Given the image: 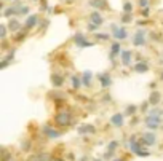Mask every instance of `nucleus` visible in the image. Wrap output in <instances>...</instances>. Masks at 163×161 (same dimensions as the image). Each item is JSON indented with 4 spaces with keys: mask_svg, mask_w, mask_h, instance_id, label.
<instances>
[{
    "mask_svg": "<svg viewBox=\"0 0 163 161\" xmlns=\"http://www.w3.org/2000/svg\"><path fill=\"white\" fill-rule=\"evenodd\" d=\"M160 112L158 110H153L150 115L146 118V123H147V128L149 129H157L158 128V125H160Z\"/></svg>",
    "mask_w": 163,
    "mask_h": 161,
    "instance_id": "nucleus-1",
    "label": "nucleus"
},
{
    "mask_svg": "<svg viewBox=\"0 0 163 161\" xmlns=\"http://www.w3.org/2000/svg\"><path fill=\"white\" fill-rule=\"evenodd\" d=\"M130 148H131V150H133L138 156H149V151L142 150V148H141V144H139V142H136L134 139H131V140H130Z\"/></svg>",
    "mask_w": 163,
    "mask_h": 161,
    "instance_id": "nucleus-2",
    "label": "nucleus"
},
{
    "mask_svg": "<svg viewBox=\"0 0 163 161\" xmlns=\"http://www.w3.org/2000/svg\"><path fill=\"white\" fill-rule=\"evenodd\" d=\"M112 32H114V37H115V39H117V40H123V39H127V31H125L123 29V27H118V26H112Z\"/></svg>",
    "mask_w": 163,
    "mask_h": 161,
    "instance_id": "nucleus-3",
    "label": "nucleus"
},
{
    "mask_svg": "<svg viewBox=\"0 0 163 161\" xmlns=\"http://www.w3.org/2000/svg\"><path fill=\"white\" fill-rule=\"evenodd\" d=\"M155 136L150 134V132H147V134H142V137L139 139V144L141 145H153L155 144Z\"/></svg>",
    "mask_w": 163,
    "mask_h": 161,
    "instance_id": "nucleus-4",
    "label": "nucleus"
},
{
    "mask_svg": "<svg viewBox=\"0 0 163 161\" xmlns=\"http://www.w3.org/2000/svg\"><path fill=\"white\" fill-rule=\"evenodd\" d=\"M56 121L59 123L61 126H66V125H69L71 123V115L67 112H64V113H59V115L56 117Z\"/></svg>",
    "mask_w": 163,
    "mask_h": 161,
    "instance_id": "nucleus-5",
    "label": "nucleus"
},
{
    "mask_svg": "<svg viewBox=\"0 0 163 161\" xmlns=\"http://www.w3.org/2000/svg\"><path fill=\"white\" fill-rule=\"evenodd\" d=\"M133 43L136 45V46H142L144 43H146V39H144V32H142V31H138V32H136Z\"/></svg>",
    "mask_w": 163,
    "mask_h": 161,
    "instance_id": "nucleus-6",
    "label": "nucleus"
},
{
    "mask_svg": "<svg viewBox=\"0 0 163 161\" xmlns=\"http://www.w3.org/2000/svg\"><path fill=\"white\" fill-rule=\"evenodd\" d=\"M75 43L79 45V46H82V48H85V46H91V43L86 42L85 37H83L82 34H77V35H75Z\"/></svg>",
    "mask_w": 163,
    "mask_h": 161,
    "instance_id": "nucleus-7",
    "label": "nucleus"
},
{
    "mask_svg": "<svg viewBox=\"0 0 163 161\" xmlns=\"http://www.w3.org/2000/svg\"><path fill=\"white\" fill-rule=\"evenodd\" d=\"M90 21H91L93 24H96V26H101V24H102V16H101L98 11H93V13L90 14Z\"/></svg>",
    "mask_w": 163,
    "mask_h": 161,
    "instance_id": "nucleus-8",
    "label": "nucleus"
},
{
    "mask_svg": "<svg viewBox=\"0 0 163 161\" xmlns=\"http://www.w3.org/2000/svg\"><path fill=\"white\" fill-rule=\"evenodd\" d=\"M99 81H101V85H102V88L110 86V83H112L109 73H101V75H99Z\"/></svg>",
    "mask_w": 163,
    "mask_h": 161,
    "instance_id": "nucleus-9",
    "label": "nucleus"
},
{
    "mask_svg": "<svg viewBox=\"0 0 163 161\" xmlns=\"http://www.w3.org/2000/svg\"><path fill=\"white\" fill-rule=\"evenodd\" d=\"M37 21H38V18H37L35 14L29 16V18H27V21H26V29H32V27L37 24Z\"/></svg>",
    "mask_w": 163,
    "mask_h": 161,
    "instance_id": "nucleus-10",
    "label": "nucleus"
},
{
    "mask_svg": "<svg viewBox=\"0 0 163 161\" xmlns=\"http://www.w3.org/2000/svg\"><path fill=\"white\" fill-rule=\"evenodd\" d=\"M45 134L48 136V137H51V139H56V137H59V132L58 131H54L53 128H50V126H45Z\"/></svg>",
    "mask_w": 163,
    "mask_h": 161,
    "instance_id": "nucleus-11",
    "label": "nucleus"
},
{
    "mask_svg": "<svg viewBox=\"0 0 163 161\" xmlns=\"http://www.w3.org/2000/svg\"><path fill=\"white\" fill-rule=\"evenodd\" d=\"M122 62H123V65H128L131 62V51H123L122 53Z\"/></svg>",
    "mask_w": 163,
    "mask_h": 161,
    "instance_id": "nucleus-12",
    "label": "nucleus"
},
{
    "mask_svg": "<svg viewBox=\"0 0 163 161\" xmlns=\"http://www.w3.org/2000/svg\"><path fill=\"white\" fill-rule=\"evenodd\" d=\"M79 132H80V134H88V132H90V134H93V132H94V126L85 125V126H82V128L79 129Z\"/></svg>",
    "mask_w": 163,
    "mask_h": 161,
    "instance_id": "nucleus-13",
    "label": "nucleus"
},
{
    "mask_svg": "<svg viewBox=\"0 0 163 161\" xmlns=\"http://www.w3.org/2000/svg\"><path fill=\"white\" fill-rule=\"evenodd\" d=\"M112 125H115V126H122L123 125V117L120 115V113H117V115H114L112 117Z\"/></svg>",
    "mask_w": 163,
    "mask_h": 161,
    "instance_id": "nucleus-14",
    "label": "nucleus"
},
{
    "mask_svg": "<svg viewBox=\"0 0 163 161\" xmlns=\"http://www.w3.org/2000/svg\"><path fill=\"white\" fill-rule=\"evenodd\" d=\"M51 83L54 85V86H61V85L64 83V78L61 77V75H53V77H51Z\"/></svg>",
    "mask_w": 163,
    "mask_h": 161,
    "instance_id": "nucleus-15",
    "label": "nucleus"
},
{
    "mask_svg": "<svg viewBox=\"0 0 163 161\" xmlns=\"http://www.w3.org/2000/svg\"><path fill=\"white\" fill-rule=\"evenodd\" d=\"M134 70L136 72H147L149 70V67H147V64L146 62H139V64H136V67H134Z\"/></svg>",
    "mask_w": 163,
    "mask_h": 161,
    "instance_id": "nucleus-16",
    "label": "nucleus"
},
{
    "mask_svg": "<svg viewBox=\"0 0 163 161\" xmlns=\"http://www.w3.org/2000/svg\"><path fill=\"white\" fill-rule=\"evenodd\" d=\"M90 5L94 6V8H104L105 6V0H91Z\"/></svg>",
    "mask_w": 163,
    "mask_h": 161,
    "instance_id": "nucleus-17",
    "label": "nucleus"
},
{
    "mask_svg": "<svg viewBox=\"0 0 163 161\" xmlns=\"http://www.w3.org/2000/svg\"><path fill=\"white\" fill-rule=\"evenodd\" d=\"M110 58H114V56H117V54H120V43H114L112 45V48H110Z\"/></svg>",
    "mask_w": 163,
    "mask_h": 161,
    "instance_id": "nucleus-18",
    "label": "nucleus"
},
{
    "mask_svg": "<svg viewBox=\"0 0 163 161\" xmlns=\"http://www.w3.org/2000/svg\"><path fill=\"white\" fill-rule=\"evenodd\" d=\"M91 77H93L91 72H85L83 73V85H85V86H88V85L91 83Z\"/></svg>",
    "mask_w": 163,
    "mask_h": 161,
    "instance_id": "nucleus-19",
    "label": "nucleus"
},
{
    "mask_svg": "<svg viewBox=\"0 0 163 161\" xmlns=\"http://www.w3.org/2000/svg\"><path fill=\"white\" fill-rule=\"evenodd\" d=\"M8 27H10V31H11V32H16V31L19 29V23L11 19V21H10V26H8Z\"/></svg>",
    "mask_w": 163,
    "mask_h": 161,
    "instance_id": "nucleus-20",
    "label": "nucleus"
},
{
    "mask_svg": "<svg viewBox=\"0 0 163 161\" xmlns=\"http://www.w3.org/2000/svg\"><path fill=\"white\" fill-rule=\"evenodd\" d=\"M158 101H160V94H158L157 91H153L152 96H150V102H152V104H158Z\"/></svg>",
    "mask_w": 163,
    "mask_h": 161,
    "instance_id": "nucleus-21",
    "label": "nucleus"
},
{
    "mask_svg": "<svg viewBox=\"0 0 163 161\" xmlns=\"http://www.w3.org/2000/svg\"><path fill=\"white\" fill-rule=\"evenodd\" d=\"M72 86L74 88H79L80 86V78L79 77H72Z\"/></svg>",
    "mask_w": 163,
    "mask_h": 161,
    "instance_id": "nucleus-22",
    "label": "nucleus"
},
{
    "mask_svg": "<svg viewBox=\"0 0 163 161\" xmlns=\"http://www.w3.org/2000/svg\"><path fill=\"white\" fill-rule=\"evenodd\" d=\"M131 8H133V6H131V3H130V2H127V3L123 5V10L127 11V13H130V11H131Z\"/></svg>",
    "mask_w": 163,
    "mask_h": 161,
    "instance_id": "nucleus-23",
    "label": "nucleus"
},
{
    "mask_svg": "<svg viewBox=\"0 0 163 161\" xmlns=\"http://www.w3.org/2000/svg\"><path fill=\"white\" fill-rule=\"evenodd\" d=\"M122 21H123V23H130V21H131V14H130V13H127V14H125V16L122 18Z\"/></svg>",
    "mask_w": 163,
    "mask_h": 161,
    "instance_id": "nucleus-24",
    "label": "nucleus"
},
{
    "mask_svg": "<svg viewBox=\"0 0 163 161\" xmlns=\"http://www.w3.org/2000/svg\"><path fill=\"white\" fill-rule=\"evenodd\" d=\"M98 27H99V26H96V24H93V23H90V24H88V31H91V32H94L96 29H98Z\"/></svg>",
    "mask_w": 163,
    "mask_h": 161,
    "instance_id": "nucleus-25",
    "label": "nucleus"
},
{
    "mask_svg": "<svg viewBox=\"0 0 163 161\" xmlns=\"http://www.w3.org/2000/svg\"><path fill=\"white\" fill-rule=\"evenodd\" d=\"M117 147H118V144H117L115 140H114V142H110V144H109V151H112L114 148H117Z\"/></svg>",
    "mask_w": 163,
    "mask_h": 161,
    "instance_id": "nucleus-26",
    "label": "nucleus"
},
{
    "mask_svg": "<svg viewBox=\"0 0 163 161\" xmlns=\"http://www.w3.org/2000/svg\"><path fill=\"white\" fill-rule=\"evenodd\" d=\"M96 37H98L99 40H107V39H109V35H107V34H98Z\"/></svg>",
    "mask_w": 163,
    "mask_h": 161,
    "instance_id": "nucleus-27",
    "label": "nucleus"
},
{
    "mask_svg": "<svg viewBox=\"0 0 163 161\" xmlns=\"http://www.w3.org/2000/svg\"><path fill=\"white\" fill-rule=\"evenodd\" d=\"M26 13H29L27 6H21V8H19V14H26Z\"/></svg>",
    "mask_w": 163,
    "mask_h": 161,
    "instance_id": "nucleus-28",
    "label": "nucleus"
},
{
    "mask_svg": "<svg viewBox=\"0 0 163 161\" xmlns=\"http://www.w3.org/2000/svg\"><path fill=\"white\" fill-rule=\"evenodd\" d=\"M149 5V0H139V6H142V8H146Z\"/></svg>",
    "mask_w": 163,
    "mask_h": 161,
    "instance_id": "nucleus-29",
    "label": "nucleus"
},
{
    "mask_svg": "<svg viewBox=\"0 0 163 161\" xmlns=\"http://www.w3.org/2000/svg\"><path fill=\"white\" fill-rule=\"evenodd\" d=\"M2 29H0V35H2V39H5V35H6V29H5V26H0Z\"/></svg>",
    "mask_w": 163,
    "mask_h": 161,
    "instance_id": "nucleus-30",
    "label": "nucleus"
},
{
    "mask_svg": "<svg viewBox=\"0 0 163 161\" xmlns=\"http://www.w3.org/2000/svg\"><path fill=\"white\" fill-rule=\"evenodd\" d=\"M134 110H136V107H130V109H127V113H133Z\"/></svg>",
    "mask_w": 163,
    "mask_h": 161,
    "instance_id": "nucleus-31",
    "label": "nucleus"
},
{
    "mask_svg": "<svg viewBox=\"0 0 163 161\" xmlns=\"http://www.w3.org/2000/svg\"><path fill=\"white\" fill-rule=\"evenodd\" d=\"M114 161H123V159H114Z\"/></svg>",
    "mask_w": 163,
    "mask_h": 161,
    "instance_id": "nucleus-32",
    "label": "nucleus"
}]
</instances>
